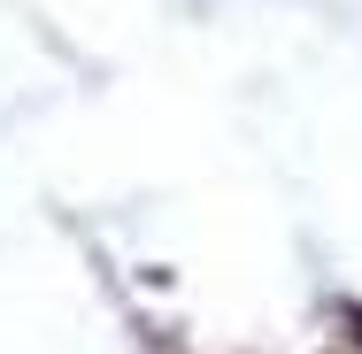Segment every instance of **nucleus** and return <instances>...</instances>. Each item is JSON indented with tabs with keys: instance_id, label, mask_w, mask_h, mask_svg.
Masks as SVG:
<instances>
[{
	"instance_id": "nucleus-1",
	"label": "nucleus",
	"mask_w": 362,
	"mask_h": 354,
	"mask_svg": "<svg viewBox=\"0 0 362 354\" xmlns=\"http://www.w3.org/2000/svg\"><path fill=\"white\" fill-rule=\"evenodd\" d=\"M355 339H362V316H355Z\"/></svg>"
}]
</instances>
